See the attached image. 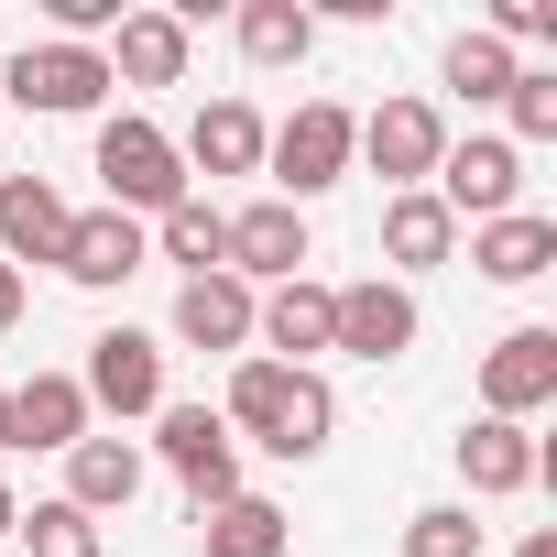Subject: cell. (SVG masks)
Listing matches in <instances>:
<instances>
[{"instance_id": "10", "label": "cell", "mask_w": 557, "mask_h": 557, "mask_svg": "<svg viewBox=\"0 0 557 557\" xmlns=\"http://www.w3.org/2000/svg\"><path fill=\"white\" fill-rule=\"evenodd\" d=\"M230 273L251 285H296L307 273V208H285V197H251V208H230Z\"/></svg>"}, {"instance_id": "9", "label": "cell", "mask_w": 557, "mask_h": 557, "mask_svg": "<svg viewBox=\"0 0 557 557\" xmlns=\"http://www.w3.org/2000/svg\"><path fill=\"white\" fill-rule=\"evenodd\" d=\"M329 350H350V361H405V350H416V296L394 285V273L339 285V307H329Z\"/></svg>"}, {"instance_id": "18", "label": "cell", "mask_w": 557, "mask_h": 557, "mask_svg": "<svg viewBox=\"0 0 557 557\" xmlns=\"http://www.w3.org/2000/svg\"><path fill=\"white\" fill-rule=\"evenodd\" d=\"M88 437V394H77V372H34V383H12V448H77Z\"/></svg>"}, {"instance_id": "22", "label": "cell", "mask_w": 557, "mask_h": 557, "mask_svg": "<svg viewBox=\"0 0 557 557\" xmlns=\"http://www.w3.org/2000/svg\"><path fill=\"white\" fill-rule=\"evenodd\" d=\"M175 153H186L197 175H251V164H262V121H251V99H208L197 132H186Z\"/></svg>"}, {"instance_id": "31", "label": "cell", "mask_w": 557, "mask_h": 557, "mask_svg": "<svg viewBox=\"0 0 557 557\" xmlns=\"http://www.w3.org/2000/svg\"><path fill=\"white\" fill-rule=\"evenodd\" d=\"M513 557H557V535H524V546H513Z\"/></svg>"}, {"instance_id": "25", "label": "cell", "mask_w": 557, "mask_h": 557, "mask_svg": "<svg viewBox=\"0 0 557 557\" xmlns=\"http://www.w3.org/2000/svg\"><path fill=\"white\" fill-rule=\"evenodd\" d=\"M197 557H285V513H273L262 492H230L197 535Z\"/></svg>"}, {"instance_id": "3", "label": "cell", "mask_w": 557, "mask_h": 557, "mask_svg": "<svg viewBox=\"0 0 557 557\" xmlns=\"http://www.w3.org/2000/svg\"><path fill=\"white\" fill-rule=\"evenodd\" d=\"M350 132H361V121H350L339 99H307L285 132H262V164H273V186H285V208H307L318 186L350 175Z\"/></svg>"}, {"instance_id": "24", "label": "cell", "mask_w": 557, "mask_h": 557, "mask_svg": "<svg viewBox=\"0 0 557 557\" xmlns=\"http://www.w3.org/2000/svg\"><path fill=\"white\" fill-rule=\"evenodd\" d=\"M153 240H164V262H186V285H197V273H230V208H208V197L164 208Z\"/></svg>"}, {"instance_id": "23", "label": "cell", "mask_w": 557, "mask_h": 557, "mask_svg": "<svg viewBox=\"0 0 557 557\" xmlns=\"http://www.w3.org/2000/svg\"><path fill=\"white\" fill-rule=\"evenodd\" d=\"M240 55L251 66H307L318 55V12H296V0H240Z\"/></svg>"}, {"instance_id": "15", "label": "cell", "mask_w": 557, "mask_h": 557, "mask_svg": "<svg viewBox=\"0 0 557 557\" xmlns=\"http://www.w3.org/2000/svg\"><path fill=\"white\" fill-rule=\"evenodd\" d=\"M132 492H143V448H132V437H99V426H88V437L66 448V492H55V503H77V513L99 524V513H121Z\"/></svg>"}, {"instance_id": "14", "label": "cell", "mask_w": 557, "mask_h": 557, "mask_svg": "<svg viewBox=\"0 0 557 557\" xmlns=\"http://www.w3.org/2000/svg\"><path fill=\"white\" fill-rule=\"evenodd\" d=\"M66 219H77V208H66L45 175H0V262H12V273H23V262H55V251H66Z\"/></svg>"}, {"instance_id": "27", "label": "cell", "mask_w": 557, "mask_h": 557, "mask_svg": "<svg viewBox=\"0 0 557 557\" xmlns=\"http://www.w3.org/2000/svg\"><path fill=\"white\" fill-rule=\"evenodd\" d=\"M12 535H23L34 557H99V524H88L77 503H34V513H23Z\"/></svg>"}, {"instance_id": "28", "label": "cell", "mask_w": 557, "mask_h": 557, "mask_svg": "<svg viewBox=\"0 0 557 557\" xmlns=\"http://www.w3.org/2000/svg\"><path fill=\"white\" fill-rule=\"evenodd\" d=\"M503 110H513V143H557V66H524L503 88Z\"/></svg>"}, {"instance_id": "33", "label": "cell", "mask_w": 557, "mask_h": 557, "mask_svg": "<svg viewBox=\"0 0 557 557\" xmlns=\"http://www.w3.org/2000/svg\"><path fill=\"white\" fill-rule=\"evenodd\" d=\"M0 448H12V394H0Z\"/></svg>"}, {"instance_id": "30", "label": "cell", "mask_w": 557, "mask_h": 557, "mask_svg": "<svg viewBox=\"0 0 557 557\" xmlns=\"http://www.w3.org/2000/svg\"><path fill=\"white\" fill-rule=\"evenodd\" d=\"M12 329H23V273L0 262V339H12Z\"/></svg>"}, {"instance_id": "12", "label": "cell", "mask_w": 557, "mask_h": 557, "mask_svg": "<svg viewBox=\"0 0 557 557\" xmlns=\"http://www.w3.org/2000/svg\"><path fill=\"white\" fill-rule=\"evenodd\" d=\"M329 307H339V285H273L262 307H251V339H262V361H285V372H307L318 350H329Z\"/></svg>"}, {"instance_id": "26", "label": "cell", "mask_w": 557, "mask_h": 557, "mask_svg": "<svg viewBox=\"0 0 557 557\" xmlns=\"http://www.w3.org/2000/svg\"><path fill=\"white\" fill-rule=\"evenodd\" d=\"M513 77H524V66H513V45H492V34H459V45H448V88H459L470 110H481V99H503Z\"/></svg>"}, {"instance_id": "32", "label": "cell", "mask_w": 557, "mask_h": 557, "mask_svg": "<svg viewBox=\"0 0 557 557\" xmlns=\"http://www.w3.org/2000/svg\"><path fill=\"white\" fill-rule=\"evenodd\" d=\"M12 524H23V503H12V492H0V535H12Z\"/></svg>"}, {"instance_id": "8", "label": "cell", "mask_w": 557, "mask_h": 557, "mask_svg": "<svg viewBox=\"0 0 557 557\" xmlns=\"http://www.w3.org/2000/svg\"><path fill=\"white\" fill-rule=\"evenodd\" d=\"M153 448L175 459V481H186L197 513H219V503L240 492V448H230V426H219L208 405H164V416H153Z\"/></svg>"}, {"instance_id": "2", "label": "cell", "mask_w": 557, "mask_h": 557, "mask_svg": "<svg viewBox=\"0 0 557 557\" xmlns=\"http://www.w3.org/2000/svg\"><path fill=\"white\" fill-rule=\"evenodd\" d=\"M99 175H110V208H121V219H164V208L197 197V186H186V153H175L143 110L99 121Z\"/></svg>"}, {"instance_id": "13", "label": "cell", "mask_w": 557, "mask_h": 557, "mask_svg": "<svg viewBox=\"0 0 557 557\" xmlns=\"http://www.w3.org/2000/svg\"><path fill=\"white\" fill-rule=\"evenodd\" d=\"M55 273H66V285H88V296L132 285V273H143V219H121V208H88V219H66V251H55Z\"/></svg>"}, {"instance_id": "19", "label": "cell", "mask_w": 557, "mask_h": 557, "mask_svg": "<svg viewBox=\"0 0 557 557\" xmlns=\"http://www.w3.org/2000/svg\"><path fill=\"white\" fill-rule=\"evenodd\" d=\"M470 262L492 273V285H535V273L557 262V219H535V208H513V219H481V230H470Z\"/></svg>"}, {"instance_id": "7", "label": "cell", "mask_w": 557, "mask_h": 557, "mask_svg": "<svg viewBox=\"0 0 557 557\" xmlns=\"http://www.w3.org/2000/svg\"><path fill=\"white\" fill-rule=\"evenodd\" d=\"M77 394H88V416H99V405H110V416H164V339H143V329H99Z\"/></svg>"}, {"instance_id": "5", "label": "cell", "mask_w": 557, "mask_h": 557, "mask_svg": "<svg viewBox=\"0 0 557 557\" xmlns=\"http://www.w3.org/2000/svg\"><path fill=\"white\" fill-rule=\"evenodd\" d=\"M350 153H361V164H372L394 197H416V186L437 175V153H448V121H437L426 99H383V110L350 132Z\"/></svg>"}, {"instance_id": "21", "label": "cell", "mask_w": 557, "mask_h": 557, "mask_svg": "<svg viewBox=\"0 0 557 557\" xmlns=\"http://www.w3.org/2000/svg\"><path fill=\"white\" fill-rule=\"evenodd\" d=\"M175 88L186 77V23L175 12H121V55H110V88Z\"/></svg>"}, {"instance_id": "16", "label": "cell", "mask_w": 557, "mask_h": 557, "mask_svg": "<svg viewBox=\"0 0 557 557\" xmlns=\"http://www.w3.org/2000/svg\"><path fill=\"white\" fill-rule=\"evenodd\" d=\"M251 285H240V273H197V285L175 296V339L186 350H251Z\"/></svg>"}, {"instance_id": "17", "label": "cell", "mask_w": 557, "mask_h": 557, "mask_svg": "<svg viewBox=\"0 0 557 557\" xmlns=\"http://www.w3.org/2000/svg\"><path fill=\"white\" fill-rule=\"evenodd\" d=\"M546 470V448L524 437V426H503V416H481V426H459V481L481 492V503H503V492H524Z\"/></svg>"}, {"instance_id": "6", "label": "cell", "mask_w": 557, "mask_h": 557, "mask_svg": "<svg viewBox=\"0 0 557 557\" xmlns=\"http://www.w3.org/2000/svg\"><path fill=\"white\" fill-rule=\"evenodd\" d=\"M426 197L448 208V219H513V197H524V153L513 143H448L437 153V175H426Z\"/></svg>"}, {"instance_id": "1", "label": "cell", "mask_w": 557, "mask_h": 557, "mask_svg": "<svg viewBox=\"0 0 557 557\" xmlns=\"http://www.w3.org/2000/svg\"><path fill=\"white\" fill-rule=\"evenodd\" d=\"M219 426L262 437L273 459H318V448H329V426H339V405H329V383H318V372H285V361H262V350H251V361L230 372Z\"/></svg>"}, {"instance_id": "4", "label": "cell", "mask_w": 557, "mask_h": 557, "mask_svg": "<svg viewBox=\"0 0 557 557\" xmlns=\"http://www.w3.org/2000/svg\"><path fill=\"white\" fill-rule=\"evenodd\" d=\"M99 88H110V55L99 45H23L12 66H0V110H45V121L99 110Z\"/></svg>"}, {"instance_id": "29", "label": "cell", "mask_w": 557, "mask_h": 557, "mask_svg": "<svg viewBox=\"0 0 557 557\" xmlns=\"http://www.w3.org/2000/svg\"><path fill=\"white\" fill-rule=\"evenodd\" d=\"M405 557H481V524H470L459 503H426V513L405 524Z\"/></svg>"}, {"instance_id": "20", "label": "cell", "mask_w": 557, "mask_h": 557, "mask_svg": "<svg viewBox=\"0 0 557 557\" xmlns=\"http://www.w3.org/2000/svg\"><path fill=\"white\" fill-rule=\"evenodd\" d=\"M448 251H459V219H448L426 186H416V197H383V262H394V273H437Z\"/></svg>"}, {"instance_id": "11", "label": "cell", "mask_w": 557, "mask_h": 557, "mask_svg": "<svg viewBox=\"0 0 557 557\" xmlns=\"http://www.w3.org/2000/svg\"><path fill=\"white\" fill-rule=\"evenodd\" d=\"M481 405L503 426H524L535 405H557V329H513L492 361H481Z\"/></svg>"}]
</instances>
